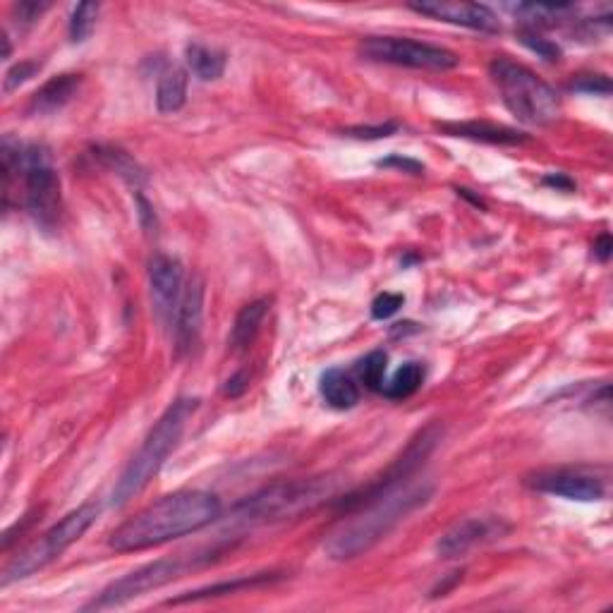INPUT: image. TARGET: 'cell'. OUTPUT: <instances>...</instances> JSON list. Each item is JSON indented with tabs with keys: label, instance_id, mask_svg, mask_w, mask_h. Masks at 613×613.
<instances>
[{
	"label": "cell",
	"instance_id": "obj_37",
	"mask_svg": "<svg viewBox=\"0 0 613 613\" xmlns=\"http://www.w3.org/2000/svg\"><path fill=\"white\" fill-rule=\"evenodd\" d=\"M137 202H139V218H142V226H144V228H149L151 223L156 221V218H154V211H151L149 202L142 197V194H139V197H137Z\"/></svg>",
	"mask_w": 613,
	"mask_h": 613
},
{
	"label": "cell",
	"instance_id": "obj_22",
	"mask_svg": "<svg viewBox=\"0 0 613 613\" xmlns=\"http://www.w3.org/2000/svg\"><path fill=\"white\" fill-rule=\"evenodd\" d=\"M185 56L190 70L204 82H214L226 72V53L218 51V48H209L204 44H190L187 46Z\"/></svg>",
	"mask_w": 613,
	"mask_h": 613
},
{
	"label": "cell",
	"instance_id": "obj_7",
	"mask_svg": "<svg viewBox=\"0 0 613 613\" xmlns=\"http://www.w3.org/2000/svg\"><path fill=\"white\" fill-rule=\"evenodd\" d=\"M99 513L101 506L96 501H87L82 503L80 508H75V511H70L60 523L41 534L39 542H34L24 554L17 556L15 561L5 568L3 587H8L10 582L15 580L29 578L36 570L46 568L48 563H53L56 558L63 556L72 544L80 542L84 534L89 532V527L99 520Z\"/></svg>",
	"mask_w": 613,
	"mask_h": 613
},
{
	"label": "cell",
	"instance_id": "obj_20",
	"mask_svg": "<svg viewBox=\"0 0 613 613\" xmlns=\"http://www.w3.org/2000/svg\"><path fill=\"white\" fill-rule=\"evenodd\" d=\"M281 575L276 573H259V575H250V578H238V580H228V582H216V585L204 587V590L197 592H187L185 597L171 599L168 604H182V602H197V599H209V597H221V594H235L242 590H254V587H262V585H271V582H276Z\"/></svg>",
	"mask_w": 613,
	"mask_h": 613
},
{
	"label": "cell",
	"instance_id": "obj_5",
	"mask_svg": "<svg viewBox=\"0 0 613 613\" xmlns=\"http://www.w3.org/2000/svg\"><path fill=\"white\" fill-rule=\"evenodd\" d=\"M489 75L499 89L503 106L520 123L542 127L554 123L561 113L558 91L525 65L511 58H494L489 65Z\"/></svg>",
	"mask_w": 613,
	"mask_h": 613
},
{
	"label": "cell",
	"instance_id": "obj_24",
	"mask_svg": "<svg viewBox=\"0 0 613 613\" xmlns=\"http://www.w3.org/2000/svg\"><path fill=\"white\" fill-rule=\"evenodd\" d=\"M96 156H99V161L108 171L118 173L120 178L130 182L132 187H142L144 182H147V173H144L142 168H139V163L132 159L130 154H125V151L115 147H99L96 149Z\"/></svg>",
	"mask_w": 613,
	"mask_h": 613
},
{
	"label": "cell",
	"instance_id": "obj_14",
	"mask_svg": "<svg viewBox=\"0 0 613 613\" xmlns=\"http://www.w3.org/2000/svg\"><path fill=\"white\" fill-rule=\"evenodd\" d=\"M204 321V281L199 276H192L182 288L178 309L173 317L175 333V352L178 357L187 355L199 341Z\"/></svg>",
	"mask_w": 613,
	"mask_h": 613
},
{
	"label": "cell",
	"instance_id": "obj_29",
	"mask_svg": "<svg viewBox=\"0 0 613 613\" xmlns=\"http://www.w3.org/2000/svg\"><path fill=\"white\" fill-rule=\"evenodd\" d=\"M570 89L582 94H611V80L606 75H578L570 82Z\"/></svg>",
	"mask_w": 613,
	"mask_h": 613
},
{
	"label": "cell",
	"instance_id": "obj_21",
	"mask_svg": "<svg viewBox=\"0 0 613 613\" xmlns=\"http://www.w3.org/2000/svg\"><path fill=\"white\" fill-rule=\"evenodd\" d=\"M187 101V72L182 68H168L161 75L156 89V108L161 113H175Z\"/></svg>",
	"mask_w": 613,
	"mask_h": 613
},
{
	"label": "cell",
	"instance_id": "obj_31",
	"mask_svg": "<svg viewBox=\"0 0 613 613\" xmlns=\"http://www.w3.org/2000/svg\"><path fill=\"white\" fill-rule=\"evenodd\" d=\"M393 132H398V123H386V125H376V127H348L343 135H348L352 139H384L391 137Z\"/></svg>",
	"mask_w": 613,
	"mask_h": 613
},
{
	"label": "cell",
	"instance_id": "obj_30",
	"mask_svg": "<svg viewBox=\"0 0 613 613\" xmlns=\"http://www.w3.org/2000/svg\"><path fill=\"white\" fill-rule=\"evenodd\" d=\"M41 70V63H36V60H27V63H20L15 65V68L8 70V75H5V91H15L17 87H22L24 82L32 80V77L36 75V72Z\"/></svg>",
	"mask_w": 613,
	"mask_h": 613
},
{
	"label": "cell",
	"instance_id": "obj_34",
	"mask_svg": "<svg viewBox=\"0 0 613 613\" xmlns=\"http://www.w3.org/2000/svg\"><path fill=\"white\" fill-rule=\"evenodd\" d=\"M48 10V3H20L17 5V17L22 24H34L41 17V12Z\"/></svg>",
	"mask_w": 613,
	"mask_h": 613
},
{
	"label": "cell",
	"instance_id": "obj_26",
	"mask_svg": "<svg viewBox=\"0 0 613 613\" xmlns=\"http://www.w3.org/2000/svg\"><path fill=\"white\" fill-rule=\"evenodd\" d=\"M386 364H388V357L384 350L369 352V355L360 362V367H357V376H360V381L369 388V391H381V388H384Z\"/></svg>",
	"mask_w": 613,
	"mask_h": 613
},
{
	"label": "cell",
	"instance_id": "obj_12",
	"mask_svg": "<svg viewBox=\"0 0 613 613\" xmlns=\"http://www.w3.org/2000/svg\"><path fill=\"white\" fill-rule=\"evenodd\" d=\"M511 527L503 523L501 518H467L463 523L453 525L443 537L436 542V554L439 558H460L477 549L479 544L494 542L501 539Z\"/></svg>",
	"mask_w": 613,
	"mask_h": 613
},
{
	"label": "cell",
	"instance_id": "obj_33",
	"mask_svg": "<svg viewBox=\"0 0 613 613\" xmlns=\"http://www.w3.org/2000/svg\"><path fill=\"white\" fill-rule=\"evenodd\" d=\"M250 388V374H247V369H240L238 374H233L226 381V386H223V396L226 398H240L242 393Z\"/></svg>",
	"mask_w": 613,
	"mask_h": 613
},
{
	"label": "cell",
	"instance_id": "obj_3",
	"mask_svg": "<svg viewBox=\"0 0 613 613\" xmlns=\"http://www.w3.org/2000/svg\"><path fill=\"white\" fill-rule=\"evenodd\" d=\"M5 192L22 178L24 209L36 226L51 230L60 216V178L53 168L51 151L41 144H20L5 137L3 142Z\"/></svg>",
	"mask_w": 613,
	"mask_h": 613
},
{
	"label": "cell",
	"instance_id": "obj_6",
	"mask_svg": "<svg viewBox=\"0 0 613 613\" xmlns=\"http://www.w3.org/2000/svg\"><path fill=\"white\" fill-rule=\"evenodd\" d=\"M218 554H221V551L206 549V551H194L190 556L180 554L147 563V566L127 573L125 578L111 582V585H108L106 590L87 606V611H108V609H118V606H125L127 602H132V599L142 597V594L159 590V587L168 585V582L182 578L185 573H192V570L206 566V563L214 561V556Z\"/></svg>",
	"mask_w": 613,
	"mask_h": 613
},
{
	"label": "cell",
	"instance_id": "obj_38",
	"mask_svg": "<svg viewBox=\"0 0 613 613\" xmlns=\"http://www.w3.org/2000/svg\"><path fill=\"white\" fill-rule=\"evenodd\" d=\"M455 192H458V194H460V197L470 199V202H472V204H475V206H479V209H487V206H484V202H482V199H479V197H472V194H470V190H465V187H458V190H455Z\"/></svg>",
	"mask_w": 613,
	"mask_h": 613
},
{
	"label": "cell",
	"instance_id": "obj_2",
	"mask_svg": "<svg viewBox=\"0 0 613 613\" xmlns=\"http://www.w3.org/2000/svg\"><path fill=\"white\" fill-rule=\"evenodd\" d=\"M434 496V487L417 484V487H400L391 494L362 503L350 511V518L343 520L326 539L324 551L333 561H352L372 551L376 544L384 542L396 527L408 520L417 508Z\"/></svg>",
	"mask_w": 613,
	"mask_h": 613
},
{
	"label": "cell",
	"instance_id": "obj_35",
	"mask_svg": "<svg viewBox=\"0 0 613 613\" xmlns=\"http://www.w3.org/2000/svg\"><path fill=\"white\" fill-rule=\"evenodd\" d=\"M611 250H613V240H611V235H609V233L599 235L597 242H594V257H597L599 262H609Z\"/></svg>",
	"mask_w": 613,
	"mask_h": 613
},
{
	"label": "cell",
	"instance_id": "obj_1",
	"mask_svg": "<svg viewBox=\"0 0 613 613\" xmlns=\"http://www.w3.org/2000/svg\"><path fill=\"white\" fill-rule=\"evenodd\" d=\"M221 518V501L209 491H178L139 511L111 534L108 546L118 554L147 551L204 530Z\"/></svg>",
	"mask_w": 613,
	"mask_h": 613
},
{
	"label": "cell",
	"instance_id": "obj_27",
	"mask_svg": "<svg viewBox=\"0 0 613 613\" xmlns=\"http://www.w3.org/2000/svg\"><path fill=\"white\" fill-rule=\"evenodd\" d=\"M518 36H520V41H523V44L530 48V51L537 53L539 58L549 60V63H558V60H561V48H558L551 39H544V36L539 34L537 29L523 27L518 32Z\"/></svg>",
	"mask_w": 613,
	"mask_h": 613
},
{
	"label": "cell",
	"instance_id": "obj_15",
	"mask_svg": "<svg viewBox=\"0 0 613 613\" xmlns=\"http://www.w3.org/2000/svg\"><path fill=\"white\" fill-rule=\"evenodd\" d=\"M82 87L80 75H58L48 80L29 101V113L32 115H51L65 108L75 99L77 91Z\"/></svg>",
	"mask_w": 613,
	"mask_h": 613
},
{
	"label": "cell",
	"instance_id": "obj_17",
	"mask_svg": "<svg viewBox=\"0 0 613 613\" xmlns=\"http://www.w3.org/2000/svg\"><path fill=\"white\" fill-rule=\"evenodd\" d=\"M319 393L333 410H350L360 403V386L343 369H326L319 379Z\"/></svg>",
	"mask_w": 613,
	"mask_h": 613
},
{
	"label": "cell",
	"instance_id": "obj_23",
	"mask_svg": "<svg viewBox=\"0 0 613 613\" xmlns=\"http://www.w3.org/2000/svg\"><path fill=\"white\" fill-rule=\"evenodd\" d=\"M424 384V367L420 362H405L396 374L391 376V381H384V396L388 400H405L415 396Z\"/></svg>",
	"mask_w": 613,
	"mask_h": 613
},
{
	"label": "cell",
	"instance_id": "obj_13",
	"mask_svg": "<svg viewBox=\"0 0 613 613\" xmlns=\"http://www.w3.org/2000/svg\"><path fill=\"white\" fill-rule=\"evenodd\" d=\"M149 285L154 297V309L163 324H173L182 288H185V271L178 259L168 254H156L149 262Z\"/></svg>",
	"mask_w": 613,
	"mask_h": 613
},
{
	"label": "cell",
	"instance_id": "obj_16",
	"mask_svg": "<svg viewBox=\"0 0 613 613\" xmlns=\"http://www.w3.org/2000/svg\"><path fill=\"white\" fill-rule=\"evenodd\" d=\"M271 309L269 297H259V300L247 302L245 307L240 309L238 317L233 321V329H230V348L235 352H245L250 345L257 341V333L262 329L266 314Z\"/></svg>",
	"mask_w": 613,
	"mask_h": 613
},
{
	"label": "cell",
	"instance_id": "obj_28",
	"mask_svg": "<svg viewBox=\"0 0 613 613\" xmlns=\"http://www.w3.org/2000/svg\"><path fill=\"white\" fill-rule=\"evenodd\" d=\"M403 305H405V297L400 293H381V295H376L372 302V317L379 321L391 319Z\"/></svg>",
	"mask_w": 613,
	"mask_h": 613
},
{
	"label": "cell",
	"instance_id": "obj_32",
	"mask_svg": "<svg viewBox=\"0 0 613 613\" xmlns=\"http://www.w3.org/2000/svg\"><path fill=\"white\" fill-rule=\"evenodd\" d=\"M379 168H398V171H405L410 175H422L424 173V166L420 161L405 159V156H400V154H393V156H388V159L379 161Z\"/></svg>",
	"mask_w": 613,
	"mask_h": 613
},
{
	"label": "cell",
	"instance_id": "obj_36",
	"mask_svg": "<svg viewBox=\"0 0 613 613\" xmlns=\"http://www.w3.org/2000/svg\"><path fill=\"white\" fill-rule=\"evenodd\" d=\"M544 185H551V187H556V190L570 192L575 187V182L570 180V178H566V175H546Z\"/></svg>",
	"mask_w": 613,
	"mask_h": 613
},
{
	"label": "cell",
	"instance_id": "obj_8",
	"mask_svg": "<svg viewBox=\"0 0 613 613\" xmlns=\"http://www.w3.org/2000/svg\"><path fill=\"white\" fill-rule=\"evenodd\" d=\"M331 479H300V482H283L259 491L235 506V518L242 523H266L295 515L305 508H312L326 496H331Z\"/></svg>",
	"mask_w": 613,
	"mask_h": 613
},
{
	"label": "cell",
	"instance_id": "obj_10",
	"mask_svg": "<svg viewBox=\"0 0 613 613\" xmlns=\"http://www.w3.org/2000/svg\"><path fill=\"white\" fill-rule=\"evenodd\" d=\"M408 8L432 17V20L455 24V27L475 29V32L484 34L501 32L499 17L487 5L463 3V0H422V3H410Z\"/></svg>",
	"mask_w": 613,
	"mask_h": 613
},
{
	"label": "cell",
	"instance_id": "obj_11",
	"mask_svg": "<svg viewBox=\"0 0 613 613\" xmlns=\"http://www.w3.org/2000/svg\"><path fill=\"white\" fill-rule=\"evenodd\" d=\"M527 487L534 491H542V494L561 496L568 501H580V503H592L602 501L606 489L597 477L585 475L580 470H542L534 472L525 479Z\"/></svg>",
	"mask_w": 613,
	"mask_h": 613
},
{
	"label": "cell",
	"instance_id": "obj_18",
	"mask_svg": "<svg viewBox=\"0 0 613 613\" xmlns=\"http://www.w3.org/2000/svg\"><path fill=\"white\" fill-rule=\"evenodd\" d=\"M441 132L451 137L472 139V142H487V144H523L527 137L523 132L511 130L503 125H489V123H448L439 125Z\"/></svg>",
	"mask_w": 613,
	"mask_h": 613
},
{
	"label": "cell",
	"instance_id": "obj_9",
	"mask_svg": "<svg viewBox=\"0 0 613 613\" xmlns=\"http://www.w3.org/2000/svg\"><path fill=\"white\" fill-rule=\"evenodd\" d=\"M362 60L381 65H396L410 70L446 72L458 68L460 58L448 48L405 39V36H367L357 46Z\"/></svg>",
	"mask_w": 613,
	"mask_h": 613
},
{
	"label": "cell",
	"instance_id": "obj_4",
	"mask_svg": "<svg viewBox=\"0 0 613 613\" xmlns=\"http://www.w3.org/2000/svg\"><path fill=\"white\" fill-rule=\"evenodd\" d=\"M197 408L199 398H178L175 403L168 405V410L159 417V422L151 427L142 448L132 455L123 475L115 482L111 506L123 508L125 503H130L135 496L147 489V484L154 479L156 472H159L163 463L168 460V455H171L175 446L180 443L182 432H185L187 422L192 420Z\"/></svg>",
	"mask_w": 613,
	"mask_h": 613
},
{
	"label": "cell",
	"instance_id": "obj_25",
	"mask_svg": "<svg viewBox=\"0 0 613 613\" xmlns=\"http://www.w3.org/2000/svg\"><path fill=\"white\" fill-rule=\"evenodd\" d=\"M96 17H99V3H80L72 10L70 20V41L72 44H84L94 34Z\"/></svg>",
	"mask_w": 613,
	"mask_h": 613
},
{
	"label": "cell",
	"instance_id": "obj_19",
	"mask_svg": "<svg viewBox=\"0 0 613 613\" xmlns=\"http://www.w3.org/2000/svg\"><path fill=\"white\" fill-rule=\"evenodd\" d=\"M515 12V17L523 20V27L530 29H554L561 27V24L573 22L575 8L566 3H523V5H513L511 8Z\"/></svg>",
	"mask_w": 613,
	"mask_h": 613
}]
</instances>
